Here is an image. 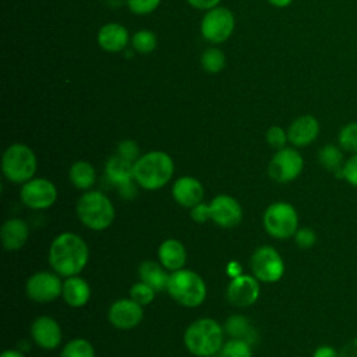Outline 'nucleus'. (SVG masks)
I'll list each match as a JSON object with an SVG mask.
<instances>
[{
  "label": "nucleus",
  "instance_id": "nucleus-1",
  "mask_svg": "<svg viewBox=\"0 0 357 357\" xmlns=\"http://www.w3.org/2000/svg\"><path fill=\"white\" fill-rule=\"evenodd\" d=\"M89 250L86 243L75 233H61L50 244L49 262L60 276H75L86 265Z\"/></svg>",
  "mask_w": 357,
  "mask_h": 357
},
{
  "label": "nucleus",
  "instance_id": "nucleus-2",
  "mask_svg": "<svg viewBox=\"0 0 357 357\" xmlns=\"http://www.w3.org/2000/svg\"><path fill=\"white\" fill-rule=\"evenodd\" d=\"M174 172V162L163 151H149L134 162V180L139 187L153 191L165 187Z\"/></svg>",
  "mask_w": 357,
  "mask_h": 357
},
{
  "label": "nucleus",
  "instance_id": "nucleus-3",
  "mask_svg": "<svg viewBox=\"0 0 357 357\" xmlns=\"http://www.w3.org/2000/svg\"><path fill=\"white\" fill-rule=\"evenodd\" d=\"M223 328L212 318H199L191 322L184 332L185 349L197 357H209L223 347Z\"/></svg>",
  "mask_w": 357,
  "mask_h": 357
},
{
  "label": "nucleus",
  "instance_id": "nucleus-4",
  "mask_svg": "<svg viewBox=\"0 0 357 357\" xmlns=\"http://www.w3.org/2000/svg\"><path fill=\"white\" fill-rule=\"evenodd\" d=\"M75 211L81 223L95 231L107 229L114 220V206L100 191L84 192L77 201Z\"/></svg>",
  "mask_w": 357,
  "mask_h": 357
},
{
  "label": "nucleus",
  "instance_id": "nucleus-5",
  "mask_svg": "<svg viewBox=\"0 0 357 357\" xmlns=\"http://www.w3.org/2000/svg\"><path fill=\"white\" fill-rule=\"evenodd\" d=\"M169 296L183 307H198L206 297L204 279L194 271L178 269L170 273L167 282Z\"/></svg>",
  "mask_w": 357,
  "mask_h": 357
},
{
  "label": "nucleus",
  "instance_id": "nucleus-6",
  "mask_svg": "<svg viewBox=\"0 0 357 357\" xmlns=\"http://www.w3.org/2000/svg\"><path fill=\"white\" fill-rule=\"evenodd\" d=\"M36 155L25 144L10 145L1 158V170L6 178L11 183H26L33 178L36 172Z\"/></svg>",
  "mask_w": 357,
  "mask_h": 357
},
{
  "label": "nucleus",
  "instance_id": "nucleus-7",
  "mask_svg": "<svg viewBox=\"0 0 357 357\" xmlns=\"http://www.w3.org/2000/svg\"><path fill=\"white\" fill-rule=\"evenodd\" d=\"M265 231L279 240L294 236L298 227V216L294 206L289 202H273L271 204L262 216Z\"/></svg>",
  "mask_w": 357,
  "mask_h": 357
},
{
  "label": "nucleus",
  "instance_id": "nucleus-8",
  "mask_svg": "<svg viewBox=\"0 0 357 357\" xmlns=\"http://www.w3.org/2000/svg\"><path fill=\"white\" fill-rule=\"evenodd\" d=\"M234 25L236 21L233 13L227 7L218 6L205 11L201 20L199 31L206 42L219 45L231 36Z\"/></svg>",
  "mask_w": 357,
  "mask_h": 357
},
{
  "label": "nucleus",
  "instance_id": "nucleus-9",
  "mask_svg": "<svg viewBox=\"0 0 357 357\" xmlns=\"http://www.w3.org/2000/svg\"><path fill=\"white\" fill-rule=\"evenodd\" d=\"M251 271L259 282L275 283L284 273V264L280 254L271 245L258 247L251 255Z\"/></svg>",
  "mask_w": 357,
  "mask_h": 357
},
{
  "label": "nucleus",
  "instance_id": "nucleus-10",
  "mask_svg": "<svg viewBox=\"0 0 357 357\" xmlns=\"http://www.w3.org/2000/svg\"><path fill=\"white\" fill-rule=\"evenodd\" d=\"M304 160L298 151L294 148H282L276 151L268 165L269 177L279 183L284 184L297 178L303 170Z\"/></svg>",
  "mask_w": 357,
  "mask_h": 357
},
{
  "label": "nucleus",
  "instance_id": "nucleus-11",
  "mask_svg": "<svg viewBox=\"0 0 357 357\" xmlns=\"http://www.w3.org/2000/svg\"><path fill=\"white\" fill-rule=\"evenodd\" d=\"M20 197L31 209H47L57 199V188L47 178H31L22 184Z\"/></svg>",
  "mask_w": 357,
  "mask_h": 357
},
{
  "label": "nucleus",
  "instance_id": "nucleus-12",
  "mask_svg": "<svg viewBox=\"0 0 357 357\" xmlns=\"http://www.w3.org/2000/svg\"><path fill=\"white\" fill-rule=\"evenodd\" d=\"M26 296L36 303H49L61 296L63 283L53 272L40 271L29 276L25 284Z\"/></svg>",
  "mask_w": 357,
  "mask_h": 357
},
{
  "label": "nucleus",
  "instance_id": "nucleus-13",
  "mask_svg": "<svg viewBox=\"0 0 357 357\" xmlns=\"http://www.w3.org/2000/svg\"><path fill=\"white\" fill-rule=\"evenodd\" d=\"M211 220H213L218 226L230 229L237 226L243 219V209L237 199L227 194L216 195L211 204Z\"/></svg>",
  "mask_w": 357,
  "mask_h": 357
},
{
  "label": "nucleus",
  "instance_id": "nucleus-14",
  "mask_svg": "<svg viewBox=\"0 0 357 357\" xmlns=\"http://www.w3.org/2000/svg\"><path fill=\"white\" fill-rule=\"evenodd\" d=\"M107 318L114 328L128 331L141 324L144 318V308L132 298H121L110 305Z\"/></svg>",
  "mask_w": 357,
  "mask_h": 357
},
{
  "label": "nucleus",
  "instance_id": "nucleus-15",
  "mask_svg": "<svg viewBox=\"0 0 357 357\" xmlns=\"http://www.w3.org/2000/svg\"><path fill=\"white\" fill-rule=\"evenodd\" d=\"M227 300L240 308L252 305L259 297V283L255 276L238 275L234 276L227 286Z\"/></svg>",
  "mask_w": 357,
  "mask_h": 357
},
{
  "label": "nucleus",
  "instance_id": "nucleus-16",
  "mask_svg": "<svg viewBox=\"0 0 357 357\" xmlns=\"http://www.w3.org/2000/svg\"><path fill=\"white\" fill-rule=\"evenodd\" d=\"M31 336L39 347L52 350L60 344L63 335L56 319L49 315H40L31 325Z\"/></svg>",
  "mask_w": 357,
  "mask_h": 357
},
{
  "label": "nucleus",
  "instance_id": "nucleus-17",
  "mask_svg": "<svg viewBox=\"0 0 357 357\" xmlns=\"http://www.w3.org/2000/svg\"><path fill=\"white\" fill-rule=\"evenodd\" d=\"M172 195L178 205L191 209L202 202L204 187L195 177L183 176L174 181L172 187Z\"/></svg>",
  "mask_w": 357,
  "mask_h": 357
},
{
  "label": "nucleus",
  "instance_id": "nucleus-18",
  "mask_svg": "<svg viewBox=\"0 0 357 357\" xmlns=\"http://www.w3.org/2000/svg\"><path fill=\"white\" fill-rule=\"evenodd\" d=\"M96 42L105 52L117 53L127 47L130 42V33L124 25L119 22H107L99 28Z\"/></svg>",
  "mask_w": 357,
  "mask_h": 357
},
{
  "label": "nucleus",
  "instance_id": "nucleus-19",
  "mask_svg": "<svg viewBox=\"0 0 357 357\" xmlns=\"http://www.w3.org/2000/svg\"><path fill=\"white\" fill-rule=\"evenodd\" d=\"M319 134V123L311 114H303L291 121L287 128V138L294 146L312 144Z\"/></svg>",
  "mask_w": 357,
  "mask_h": 357
},
{
  "label": "nucleus",
  "instance_id": "nucleus-20",
  "mask_svg": "<svg viewBox=\"0 0 357 357\" xmlns=\"http://www.w3.org/2000/svg\"><path fill=\"white\" fill-rule=\"evenodd\" d=\"M29 236L28 225L18 218H11L6 220L0 230L1 244L8 251H17L24 247Z\"/></svg>",
  "mask_w": 357,
  "mask_h": 357
},
{
  "label": "nucleus",
  "instance_id": "nucleus-21",
  "mask_svg": "<svg viewBox=\"0 0 357 357\" xmlns=\"http://www.w3.org/2000/svg\"><path fill=\"white\" fill-rule=\"evenodd\" d=\"M158 258H159V262L167 271L174 272L184 266L187 261V252L184 245L178 240L167 238L159 245Z\"/></svg>",
  "mask_w": 357,
  "mask_h": 357
},
{
  "label": "nucleus",
  "instance_id": "nucleus-22",
  "mask_svg": "<svg viewBox=\"0 0 357 357\" xmlns=\"http://www.w3.org/2000/svg\"><path fill=\"white\" fill-rule=\"evenodd\" d=\"M105 172L106 177L116 188L130 181H134V162L120 156L119 153L107 159Z\"/></svg>",
  "mask_w": 357,
  "mask_h": 357
},
{
  "label": "nucleus",
  "instance_id": "nucleus-23",
  "mask_svg": "<svg viewBox=\"0 0 357 357\" xmlns=\"http://www.w3.org/2000/svg\"><path fill=\"white\" fill-rule=\"evenodd\" d=\"M61 296L64 301L74 308L82 307L89 301L91 297V287L88 282L78 275L70 276L63 283V291Z\"/></svg>",
  "mask_w": 357,
  "mask_h": 357
},
{
  "label": "nucleus",
  "instance_id": "nucleus-24",
  "mask_svg": "<svg viewBox=\"0 0 357 357\" xmlns=\"http://www.w3.org/2000/svg\"><path fill=\"white\" fill-rule=\"evenodd\" d=\"M138 275L139 280L145 282L151 287H153L156 291L166 290L167 289V282H169V273L166 272V268L155 261H144L141 262L138 268Z\"/></svg>",
  "mask_w": 357,
  "mask_h": 357
},
{
  "label": "nucleus",
  "instance_id": "nucleus-25",
  "mask_svg": "<svg viewBox=\"0 0 357 357\" xmlns=\"http://www.w3.org/2000/svg\"><path fill=\"white\" fill-rule=\"evenodd\" d=\"M70 181L78 190H88L95 184L96 173L93 166L86 160H77L71 165L68 172Z\"/></svg>",
  "mask_w": 357,
  "mask_h": 357
},
{
  "label": "nucleus",
  "instance_id": "nucleus-26",
  "mask_svg": "<svg viewBox=\"0 0 357 357\" xmlns=\"http://www.w3.org/2000/svg\"><path fill=\"white\" fill-rule=\"evenodd\" d=\"M340 146L326 144L324 145L318 152V160L319 163L329 172H332L336 177H342L343 172V153L340 151Z\"/></svg>",
  "mask_w": 357,
  "mask_h": 357
},
{
  "label": "nucleus",
  "instance_id": "nucleus-27",
  "mask_svg": "<svg viewBox=\"0 0 357 357\" xmlns=\"http://www.w3.org/2000/svg\"><path fill=\"white\" fill-rule=\"evenodd\" d=\"M226 56L219 47H208L201 56V67L209 74H218L225 68Z\"/></svg>",
  "mask_w": 357,
  "mask_h": 357
},
{
  "label": "nucleus",
  "instance_id": "nucleus-28",
  "mask_svg": "<svg viewBox=\"0 0 357 357\" xmlns=\"http://www.w3.org/2000/svg\"><path fill=\"white\" fill-rule=\"evenodd\" d=\"M132 49L139 54H149L158 46V38L151 29H139L131 38Z\"/></svg>",
  "mask_w": 357,
  "mask_h": 357
},
{
  "label": "nucleus",
  "instance_id": "nucleus-29",
  "mask_svg": "<svg viewBox=\"0 0 357 357\" xmlns=\"http://www.w3.org/2000/svg\"><path fill=\"white\" fill-rule=\"evenodd\" d=\"M60 357H95V350L86 339L77 337L63 347Z\"/></svg>",
  "mask_w": 357,
  "mask_h": 357
},
{
  "label": "nucleus",
  "instance_id": "nucleus-30",
  "mask_svg": "<svg viewBox=\"0 0 357 357\" xmlns=\"http://www.w3.org/2000/svg\"><path fill=\"white\" fill-rule=\"evenodd\" d=\"M225 331L231 337L245 339L247 342H250L248 336L251 333V325L248 319L243 315H230L225 324Z\"/></svg>",
  "mask_w": 357,
  "mask_h": 357
},
{
  "label": "nucleus",
  "instance_id": "nucleus-31",
  "mask_svg": "<svg viewBox=\"0 0 357 357\" xmlns=\"http://www.w3.org/2000/svg\"><path fill=\"white\" fill-rule=\"evenodd\" d=\"M220 357H252L251 344L245 339L231 337L223 344Z\"/></svg>",
  "mask_w": 357,
  "mask_h": 357
},
{
  "label": "nucleus",
  "instance_id": "nucleus-32",
  "mask_svg": "<svg viewBox=\"0 0 357 357\" xmlns=\"http://www.w3.org/2000/svg\"><path fill=\"white\" fill-rule=\"evenodd\" d=\"M339 146L350 153H357V121L343 126L337 135Z\"/></svg>",
  "mask_w": 357,
  "mask_h": 357
},
{
  "label": "nucleus",
  "instance_id": "nucleus-33",
  "mask_svg": "<svg viewBox=\"0 0 357 357\" xmlns=\"http://www.w3.org/2000/svg\"><path fill=\"white\" fill-rule=\"evenodd\" d=\"M155 294H156V290L142 280L134 283L130 289V298H132L135 303H138L142 307L151 304L155 300Z\"/></svg>",
  "mask_w": 357,
  "mask_h": 357
},
{
  "label": "nucleus",
  "instance_id": "nucleus-34",
  "mask_svg": "<svg viewBox=\"0 0 357 357\" xmlns=\"http://www.w3.org/2000/svg\"><path fill=\"white\" fill-rule=\"evenodd\" d=\"M162 0H126L128 10L137 15H148L153 13Z\"/></svg>",
  "mask_w": 357,
  "mask_h": 357
},
{
  "label": "nucleus",
  "instance_id": "nucleus-35",
  "mask_svg": "<svg viewBox=\"0 0 357 357\" xmlns=\"http://www.w3.org/2000/svg\"><path fill=\"white\" fill-rule=\"evenodd\" d=\"M266 142L276 151L282 149L286 146V142L289 141L287 138V131H284L282 127L279 126H272L268 128L266 134H265Z\"/></svg>",
  "mask_w": 357,
  "mask_h": 357
},
{
  "label": "nucleus",
  "instance_id": "nucleus-36",
  "mask_svg": "<svg viewBox=\"0 0 357 357\" xmlns=\"http://www.w3.org/2000/svg\"><path fill=\"white\" fill-rule=\"evenodd\" d=\"M120 156L131 160V162H135L138 158H139V148L137 145L135 141L132 139H123L119 142L117 145V152Z\"/></svg>",
  "mask_w": 357,
  "mask_h": 357
},
{
  "label": "nucleus",
  "instance_id": "nucleus-37",
  "mask_svg": "<svg viewBox=\"0 0 357 357\" xmlns=\"http://www.w3.org/2000/svg\"><path fill=\"white\" fill-rule=\"evenodd\" d=\"M294 240L300 248L307 250L315 244L317 236L310 227H303V229H297V231L294 233Z\"/></svg>",
  "mask_w": 357,
  "mask_h": 357
},
{
  "label": "nucleus",
  "instance_id": "nucleus-38",
  "mask_svg": "<svg viewBox=\"0 0 357 357\" xmlns=\"http://www.w3.org/2000/svg\"><path fill=\"white\" fill-rule=\"evenodd\" d=\"M342 178H344L349 184L357 187V153H354L349 160L344 162Z\"/></svg>",
  "mask_w": 357,
  "mask_h": 357
},
{
  "label": "nucleus",
  "instance_id": "nucleus-39",
  "mask_svg": "<svg viewBox=\"0 0 357 357\" xmlns=\"http://www.w3.org/2000/svg\"><path fill=\"white\" fill-rule=\"evenodd\" d=\"M190 213H191V218L194 222L197 223H205L206 220L211 219V211H209V204H198L195 205L194 208L190 209Z\"/></svg>",
  "mask_w": 357,
  "mask_h": 357
},
{
  "label": "nucleus",
  "instance_id": "nucleus-40",
  "mask_svg": "<svg viewBox=\"0 0 357 357\" xmlns=\"http://www.w3.org/2000/svg\"><path fill=\"white\" fill-rule=\"evenodd\" d=\"M191 7L202 11H208L213 7H218L220 0H185Z\"/></svg>",
  "mask_w": 357,
  "mask_h": 357
},
{
  "label": "nucleus",
  "instance_id": "nucleus-41",
  "mask_svg": "<svg viewBox=\"0 0 357 357\" xmlns=\"http://www.w3.org/2000/svg\"><path fill=\"white\" fill-rule=\"evenodd\" d=\"M134 181H135V180H134ZM134 181H130V183H127V184H123V185L117 187L119 194H120L123 198L131 199V198H134V197L137 195V187L134 185Z\"/></svg>",
  "mask_w": 357,
  "mask_h": 357
},
{
  "label": "nucleus",
  "instance_id": "nucleus-42",
  "mask_svg": "<svg viewBox=\"0 0 357 357\" xmlns=\"http://www.w3.org/2000/svg\"><path fill=\"white\" fill-rule=\"evenodd\" d=\"M339 357H357V337L346 343L339 351Z\"/></svg>",
  "mask_w": 357,
  "mask_h": 357
},
{
  "label": "nucleus",
  "instance_id": "nucleus-43",
  "mask_svg": "<svg viewBox=\"0 0 357 357\" xmlns=\"http://www.w3.org/2000/svg\"><path fill=\"white\" fill-rule=\"evenodd\" d=\"M312 357H339V353L331 346H319L314 351Z\"/></svg>",
  "mask_w": 357,
  "mask_h": 357
},
{
  "label": "nucleus",
  "instance_id": "nucleus-44",
  "mask_svg": "<svg viewBox=\"0 0 357 357\" xmlns=\"http://www.w3.org/2000/svg\"><path fill=\"white\" fill-rule=\"evenodd\" d=\"M271 6L278 7V8H284L293 3V0H266Z\"/></svg>",
  "mask_w": 357,
  "mask_h": 357
},
{
  "label": "nucleus",
  "instance_id": "nucleus-45",
  "mask_svg": "<svg viewBox=\"0 0 357 357\" xmlns=\"http://www.w3.org/2000/svg\"><path fill=\"white\" fill-rule=\"evenodd\" d=\"M0 357H25L20 350H4Z\"/></svg>",
  "mask_w": 357,
  "mask_h": 357
},
{
  "label": "nucleus",
  "instance_id": "nucleus-46",
  "mask_svg": "<svg viewBox=\"0 0 357 357\" xmlns=\"http://www.w3.org/2000/svg\"><path fill=\"white\" fill-rule=\"evenodd\" d=\"M209 357H215V356H209Z\"/></svg>",
  "mask_w": 357,
  "mask_h": 357
}]
</instances>
